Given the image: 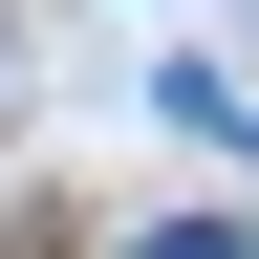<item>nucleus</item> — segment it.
Listing matches in <instances>:
<instances>
[{
	"label": "nucleus",
	"mask_w": 259,
	"mask_h": 259,
	"mask_svg": "<svg viewBox=\"0 0 259 259\" xmlns=\"http://www.w3.org/2000/svg\"><path fill=\"white\" fill-rule=\"evenodd\" d=\"M151 259H259V238H238V216H173V238H151Z\"/></svg>",
	"instance_id": "obj_1"
}]
</instances>
